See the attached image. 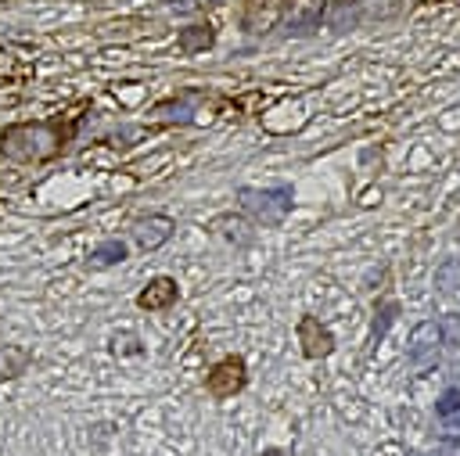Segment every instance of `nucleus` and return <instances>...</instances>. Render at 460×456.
I'll list each match as a JSON object with an SVG mask.
<instances>
[{
    "instance_id": "obj_1",
    "label": "nucleus",
    "mask_w": 460,
    "mask_h": 456,
    "mask_svg": "<svg viewBox=\"0 0 460 456\" xmlns=\"http://www.w3.org/2000/svg\"><path fill=\"white\" fill-rule=\"evenodd\" d=\"M0 147H4V154L18 158V162H40V158H47V154L58 151V133L50 126L18 122V126H7L4 129Z\"/></svg>"
},
{
    "instance_id": "obj_2",
    "label": "nucleus",
    "mask_w": 460,
    "mask_h": 456,
    "mask_svg": "<svg viewBox=\"0 0 460 456\" xmlns=\"http://www.w3.org/2000/svg\"><path fill=\"white\" fill-rule=\"evenodd\" d=\"M237 197H241V208H244L255 223H262V226H277V223H284V215L291 212V190H284V187H273V190L244 187Z\"/></svg>"
},
{
    "instance_id": "obj_3",
    "label": "nucleus",
    "mask_w": 460,
    "mask_h": 456,
    "mask_svg": "<svg viewBox=\"0 0 460 456\" xmlns=\"http://www.w3.org/2000/svg\"><path fill=\"white\" fill-rule=\"evenodd\" d=\"M438 345H442V334H438V323L435 320H424L410 330V345H406V355L413 363V370H428L438 355Z\"/></svg>"
},
{
    "instance_id": "obj_4",
    "label": "nucleus",
    "mask_w": 460,
    "mask_h": 456,
    "mask_svg": "<svg viewBox=\"0 0 460 456\" xmlns=\"http://www.w3.org/2000/svg\"><path fill=\"white\" fill-rule=\"evenodd\" d=\"M244 381H248V373H244V359H237V355H226V359L216 363L212 373L205 377V384H208V391H212L216 399H230L234 391L244 388Z\"/></svg>"
},
{
    "instance_id": "obj_5",
    "label": "nucleus",
    "mask_w": 460,
    "mask_h": 456,
    "mask_svg": "<svg viewBox=\"0 0 460 456\" xmlns=\"http://www.w3.org/2000/svg\"><path fill=\"white\" fill-rule=\"evenodd\" d=\"M298 345H302V352L309 359H323V355H331L334 338H331V330L316 316H302L298 320Z\"/></svg>"
},
{
    "instance_id": "obj_6",
    "label": "nucleus",
    "mask_w": 460,
    "mask_h": 456,
    "mask_svg": "<svg viewBox=\"0 0 460 456\" xmlns=\"http://www.w3.org/2000/svg\"><path fill=\"white\" fill-rule=\"evenodd\" d=\"M169 237H172V219H169V215H147V219H137V223H133V241H137L144 251L162 248Z\"/></svg>"
},
{
    "instance_id": "obj_7",
    "label": "nucleus",
    "mask_w": 460,
    "mask_h": 456,
    "mask_svg": "<svg viewBox=\"0 0 460 456\" xmlns=\"http://www.w3.org/2000/svg\"><path fill=\"white\" fill-rule=\"evenodd\" d=\"M176 294H180V291H176V280H172V276H155V280L137 294V305L155 312V309L172 305V302H176Z\"/></svg>"
},
{
    "instance_id": "obj_8",
    "label": "nucleus",
    "mask_w": 460,
    "mask_h": 456,
    "mask_svg": "<svg viewBox=\"0 0 460 456\" xmlns=\"http://www.w3.org/2000/svg\"><path fill=\"white\" fill-rule=\"evenodd\" d=\"M25 366H29V348H18V345L0 348V377H14Z\"/></svg>"
},
{
    "instance_id": "obj_9",
    "label": "nucleus",
    "mask_w": 460,
    "mask_h": 456,
    "mask_svg": "<svg viewBox=\"0 0 460 456\" xmlns=\"http://www.w3.org/2000/svg\"><path fill=\"white\" fill-rule=\"evenodd\" d=\"M122 259H126V244H122V241H104V244H97L93 255H90L93 266H115V262H122Z\"/></svg>"
},
{
    "instance_id": "obj_10",
    "label": "nucleus",
    "mask_w": 460,
    "mask_h": 456,
    "mask_svg": "<svg viewBox=\"0 0 460 456\" xmlns=\"http://www.w3.org/2000/svg\"><path fill=\"white\" fill-rule=\"evenodd\" d=\"M435 287L438 291H456L460 287V259H446L435 269Z\"/></svg>"
},
{
    "instance_id": "obj_11",
    "label": "nucleus",
    "mask_w": 460,
    "mask_h": 456,
    "mask_svg": "<svg viewBox=\"0 0 460 456\" xmlns=\"http://www.w3.org/2000/svg\"><path fill=\"white\" fill-rule=\"evenodd\" d=\"M438 334H442V345L460 348V312H446L438 320Z\"/></svg>"
},
{
    "instance_id": "obj_12",
    "label": "nucleus",
    "mask_w": 460,
    "mask_h": 456,
    "mask_svg": "<svg viewBox=\"0 0 460 456\" xmlns=\"http://www.w3.org/2000/svg\"><path fill=\"white\" fill-rule=\"evenodd\" d=\"M456 409H460V388L442 391L438 402H435V413H438V417H449V413H456Z\"/></svg>"
},
{
    "instance_id": "obj_13",
    "label": "nucleus",
    "mask_w": 460,
    "mask_h": 456,
    "mask_svg": "<svg viewBox=\"0 0 460 456\" xmlns=\"http://www.w3.org/2000/svg\"><path fill=\"white\" fill-rule=\"evenodd\" d=\"M208 39H212V32H208V29H194V32H187V36H183V47H187V50H194V47H205Z\"/></svg>"
},
{
    "instance_id": "obj_14",
    "label": "nucleus",
    "mask_w": 460,
    "mask_h": 456,
    "mask_svg": "<svg viewBox=\"0 0 460 456\" xmlns=\"http://www.w3.org/2000/svg\"><path fill=\"white\" fill-rule=\"evenodd\" d=\"M442 431H446V438H460V409L442 417Z\"/></svg>"
},
{
    "instance_id": "obj_15",
    "label": "nucleus",
    "mask_w": 460,
    "mask_h": 456,
    "mask_svg": "<svg viewBox=\"0 0 460 456\" xmlns=\"http://www.w3.org/2000/svg\"><path fill=\"white\" fill-rule=\"evenodd\" d=\"M262 456H288V452H280V449H266Z\"/></svg>"
}]
</instances>
